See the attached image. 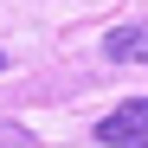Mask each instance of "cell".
Wrapping results in <instances>:
<instances>
[{"mask_svg": "<svg viewBox=\"0 0 148 148\" xmlns=\"http://www.w3.org/2000/svg\"><path fill=\"white\" fill-rule=\"evenodd\" d=\"M148 135V97H129V103H116L103 122H97V142L103 148H129Z\"/></svg>", "mask_w": 148, "mask_h": 148, "instance_id": "1", "label": "cell"}, {"mask_svg": "<svg viewBox=\"0 0 148 148\" xmlns=\"http://www.w3.org/2000/svg\"><path fill=\"white\" fill-rule=\"evenodd\" d=\"M103 52H110L116 64H148V19H135V26H116V32L103 39Z\"/></svg>", "mask_w": 148, "mask_h": 148, "instance_id": "2", "label": "cell"}, {"mask_svg": "<svg viewBox=\"0 0 148 148\" xmlns=\"http://www.w3.org/2000/svg\"><path fill=\"white\" fill-rule=\"evenodd\" d=\"M129 148H148V135H142V142H129Z\"/></svg>", "mask_w": 148, "mask_h": 148, "instance_id": "3", "label": "cell"}, {"mask_svg": "<svg viewBox=\"0 0 148 148\" xmlns=\"http://www.w3.org/2000/svg\"><path fill=\"white\" fill-rule=\"evenodd\" d=\"M0 71H7V52H0Z\"/></svg>", "mask_w": 148, "mask_h": 148, "instance_id": "4", "label": "cell"}]
</instances>
